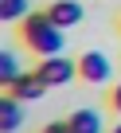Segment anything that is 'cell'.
<instances>
[{
	"label": "cell",
	"mask_w": 121,
	"mask_h": 133,
	"mask_svg": "<svg viewBox=\"0 0 121 133\" xmlns=\"http://www.w3.org/2000/svg\"><path fill=\"white\" fill-rule=\"evenodd\" d=\"M24 43L39 55V59H51V55H63V28H59L47 12H31L20 28Z\"/></svg>",
	"instance_id": "cell-1"
},
{
	"label": "cell",
	"mask_w": 121,
	"mask_h": 133,
	"mask_svg": "<svg viewBox=\"0 0 121 133\" xmlns=\"http://www.w3.org/2000/svg\"><path fill=\"white\" fill-rule=\"evenodd\" d=\"M78 78L90 82V86H105V82H113V63L102 51H86L78 59Z\"/></svg>",
	"instance_id": "cell-2"
},
{
	"label": "cell",
	"mask_w": 121,
	"mask_h": 133,
	"mask_svg": "<svg viewBox=\"0 0 121 133\" xmlns=\"http://www.w3.org/2000/svg\"><path fill=\"white\" fill-rule=\"evenodd\" d=\"M39 78L47 82V86H67L70 78H78V63H70V59H63V55H51V59H39Z\"/></svg>",
	"instance_id": "cell-3"
},
{
	"label": "cell",
	"mask_w": 121,
	"mask_h": 133,
	"mask_svg": "<svg viewBox=\"0 0 121 133\" xmlns=\"http://www.w3.org/2000/svg\"><path fill=\"white\" fill-rule=\"evenodd\" d=\"M43 90H47V82L39 78V71H31V75L24 71V75L8 86V94H12V98H20V102H35V98H43Z\"/></svg>",
	"instance_id": "cell-4"
},
{
	"label": "cell",
	"mask_w": 121,
	"mask_h": 133,
	"mask_svg": "<svg viewBox=\"0 0 121 133\" xmlns=\"http://www.w3.org/2000/svg\"><path fill=\"white\" fill-rule=\"evenodd\" d=\"M47 16L59 28H74V24H82V4L78 0H55V4L47 8Z\"/></svg>",
	"instance_id": "cell-5"
},
{
	"label": "cell",
	"mask_w": 121,
	"mask_h": 133,
	"mask_svg": "<svg viewBox=\"0 0 121 133\" xmlns=\"http://www.w3.org/2000/svg\"><path fill=\"white\" fill-rule=\"evenodd\" d=\"M20 98H12V94H4L0 98V133H16L20 129Z\"/></svg>",
	"instance_id": "cell-6"
},
{
	"label": "cell",
	"mask_w": 121,
	"mask_h": 133,
	"mask_svg": "<svg viewBox=\"0 0 121 133\" xmlns=\"http://www.w3.org/2000/svg\"><path fill=\"white\" fill-rule=\"evenodd\" d=\"M67 121H70L74 133H102V114L98 110H74Z\"/></svg>",
	"instance_id": "cell-7"
},
{
	"label": "cell",
	"mask_w": 121,
	"mask_h": 133,
	"mask_svg": "<svg viewBox=\"0 0 121 133\" xmlns=\"http://www.w3.org/2000/svg\"><path fill=\"white\" fill-rule=\"evenodd\" d=\"M24 71H20V59H16V51H0V86H12L16 78H20Z\"/></svg>",
	"instance_id": "cell-8"
},
{
	"label": "cell",
	"mask_w": 121,
	"mask_h": 133,
	"mask_svg": "<svg viewBox=\"0 0 121 133\" xmlns=\"http://www.w3.org/2000/svg\"><path fill=\"white\" fill-rule=\"evenodd\" d=\"M31 12H27V0H0V20H27Z\"/></svg>",
	"instance_id": "cell-9"
},
{
	"label": "cell",
	"mask_w": 121,
	"mask_h": 133,
	"mask_svg": "<svg viewBox=\"0 0 121 133\" xmlns=\"http://www.w3.org/2000/svg\"><path fill=\"white\" fill-rule=\"evenodd\" d=\"M43 133H74V129H70V121H51V125H43Z\"/></svg>",
	"instance_id": "cell-10"
},
{
	"label": "cell",
	"mask_w": 121,
	"mask_h": 133,
	"mask_svg": "<svg viewBox=\"0 0 121 133\" xmlns=\"http://www.w3.org/2000/svg\"><path fill=\"white\" fill-rule=\"evenodd\" d=\"M109 106H113V114H121V82H113V90H109Z\"/></svg>",
	"instance_id": "cell-11"
},
{
	"label": "cell",
	"mask_w": 121,
	"mask_h": 133,
	"mask_svg": "<svg viewBox=\"0 0 121 133\" xmlns=\"http://www.w3.org/2000/svg\"><path fill=\"white\" fill-rule=\"evenodd\" d=\"M113 133H121V121H117V129H113Z\"/></svg>",
	"instance_id": "cell-12"
}]
</instances>
